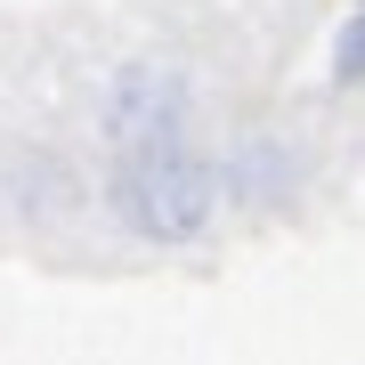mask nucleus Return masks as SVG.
<instances>
[{
    "label": "nucleus",
    "instance_id": "1",
    "mask_svg": "<svg viewBox=\"0 0 365 365\" xmlns=\"http://www.w3.org/2000/svg\"><path fill=\"white\" fill-rule=\"evenodd\" d=\"M227 211V170L203 138H163V146H114L106 155V220L155 252H187L220 227Z\"/></svg>",
    "mask_w": 365,
    "mask_h": 365
},
{
    "label": "nucleus",
    "instance_id": "2",
    "mask_svg": "<svg viewBox=\"0 0 365 365\" xmlns=\"http://www.w3.org/2000/svg\"><path fill=\"white\" fill-rule=\"evenodd\" d=\"M98 138L114 146H163V138H195V81L163 57H130L106 73L98 90Z\"/></svg>",
    "mask_w": 365,
    "mask_h": 365
},
{
    "label": "nucleus",
    "instance_id": "3",
    "mask_svg": "<svg viewBox=\"0 0 365 365\" xmlns=\"http://www.w3.org/2000/svg\"><path fill=\"white\" fill-rule=\"evenodd\" d=\"M220 170H227L235 211H284L300 195V146L292 138H235L220 155Z\"/></svg>",
    "mask_w": 365,
    "mask_h": 365
},
{
    "label": "nucleus",
    "instance_id": "4",
    "mask_svg": "<svg viewBox=\"0 0 365 365\" xmlns=\"http://www.w3.org/2000/svg\"><path fill=\"white\" fill-rule=\"evenodd\" d=\"M333 90H365V9L341 16V33H333Z\"/></svg>",
    "mask_w": 365,
    "mask_h": 365
},
{
    "label": "nucleus",
    "instance_id": "5",
    "mask_svg": "<svg viewBox=\"0 0 365 365\" xmlns=\"http://www.w3.org/2000/svg\"><path fill=\"white\" fill-rule=\"evenodd\" d=\"M357 9H365V0H357Z\"/></svg>",
    "mask_w": 365,
    "mask_h": 365
}]
</instances>
